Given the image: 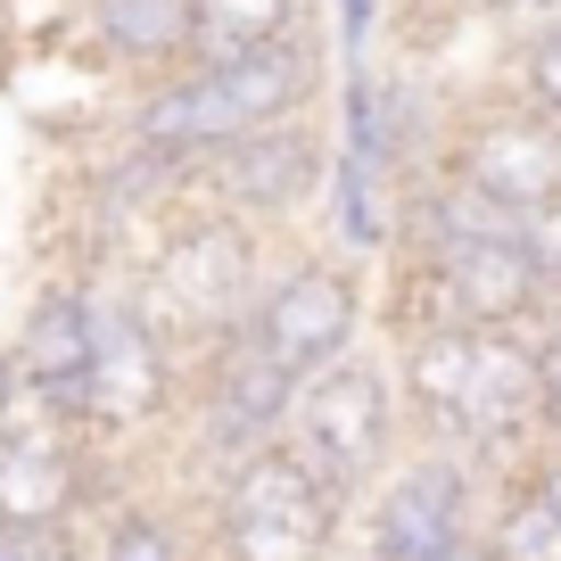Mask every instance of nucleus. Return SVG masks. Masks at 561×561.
Returning a JSON list of instances; mask_svg holds the SVG:
<instances>
[{"mask_svg":"<svg viewBox=\"0 0 561 561\" xmlns=\"http://www.w3.org/2000/svg\"><path fill=\"white\" fill-rule=\"evenodd\" d=\"M339 83V50H331V25H298V34L264 42V50L240 58H191V67L158 75V83H124L116 107V133L124 140H149V149H174V158H207L224 140H248L264 124H289V116H314L331 107Z\"/></svg>","mask_w":561,"mask_h":561,"instance_id":"obj_1","label":"nucleus"},{"mask_svg":"<svg viewBox=\"0 0 561 561\" xmlns=\"http://www.w3.org/2000/svg\"><path fill=\"white\" fill-rule=\"evenodd\" d=\"M264 273H273V231L240 224V215L207 207V198H191V207L165 215L158 240L140 248L133 273H116V280L191 347V364H198L215 339H231L248 314H256Z\"/></svg>","mask_w":561,"mask_h":561,"instance_id":"obj_2","label":"nucleus"},{"mask_svg":"<svg viewBox=\"0 0 561 561\" xmlns=\"http://www.w3.org/2000/svg\"><path fill=\"white\" fill-rule=\"evenodd\" d=\"M545 264L512 240H455V248H388L380 314L388 339L404 331H537L553 314Z\"/></svg>","mask_w":561,"mask_h":561,"instance_id":"obj_3","label":"nucleus"},{"mask_svg":"<svg viewBox=\"0 0 561 561\" xmlns=\"http://www.w3.org/2000/svg\"><path fill=\"white\" fill-rule=\"evenodd\" d=\"M280 446L306 462L314 479H331L347 504H364L380 488V471L404 455V388L397 364L371 347H347L331 364H314L289 397V430Z\"/></svg>","mask_w":561,"mask_h":561,"instance_id":"obj_4","label":"nucleus"},{"mask_svg":"<svg viewBox=\"0 0 561 561\" xmlns=\"http://www.w3.org/2000/svg\"><path fill=\"white\" fill-rule=\"evenodd\" d=\"M289 397H298V371L280 364V355H264L248 339V322L231 339H215L191 364V388H182V462H191L198 488H224L240 462L280 446Z\"/></svg>","mask_w":561,"mask_h":561,"instance_id":"obj_5","label":"nucleus"},{"mask_svg":"<svg viewBox=\"0 0 561 561\" xmlns=\"http://www.w3.org/2000/svg\"><path fill=\"white\" fill-rule=\"evenodd\" d=\"M207 528L215 561H339L347 495L314 479L289 446H264L224 488H207Z\"/></svg>","mask_w":561,"mask_h":561,"instance_id":"obj_6","label":"nucleus"},{"mask_svg":"<svg viewBox=\"0 0 561 561\" xmlns=\"http://www.w3.org/2000/svg\"><path fill=\"white\" fill-rule=\"evenodd\" d=\"M371 314H380L371 264L339 256V248H289V256L273 248V273H264V289H256L248 339H256L264 355H280V364L306 380L314 364L364 347Z\"/></svg>","mask_w":561,"mask_h":561,"instance_id":"obj_7","label":"nucleus"},{"mask_svg":"<svg viewBox=\"0 0 561 561\" xmlns=\"http://www.w3.org/2000/svg\"><path fill=\"white\" fill-rule=\"evenodd\" d=\"M182 388H191V347H182V339L165 331L124 280H100L83 430L100 446H116V438H133V430H149V421L182 413Z\"/></svg>","mask_w":561,"mask_h":561,"instance_id":"obj_8","label":"nucleus"},{"mask_svg":"<svg viewBox=\"0 0 561 561\" xmlns=\"http://www.w3.org/2000/svg\"><path fill=\"white\" fill-rule=\"evenodd\" d=\"M331 107H314V116H289V124H264V133L248 140H224V149H207V158L191 165V198H207V207L240 215V224L256 231H289L306 224V215L322 207V182H331Z\"/></svg>","mask_w":561,"mask_h":561,"instance_id":"obj_9","label":"nucleus"},{"mask_svg":"<svg viewBox=\"0 0 561 561\" xmlns=\"http://www.w3.org/2000/svg\"><path fill=\"white\" fill-rule=\"evenodd\" d=\"M495 479L471 455L421 438L413 455H397L380 471V488L364 495V561H430L446 545L479 537V512H488Z\"/></svg>","mask_w":561,"mask_h":561,"instance_id":"obj_10","label":"nucleus"},{"mask_svg":"<svg viewBox=\"0 0 561 561\" xmlns=\"http://www.w3.org/2000/svg\"><path fill=\"white\" fill-rule=\"evenodd\" d=\"M446 165L462 182H479L488 198H504L512 215L561 198V116L495 91L488 107H455V133H446Z\"/></svg>","mask_w":561,"mask_h":561,"instance_id":"obj_11","label":"nucleus"},{"mask_svg":"<svg viewBox=\"0 0 561 561\" xmlns=\"http://www.w3.org/2000/svg\"><path fill=\"white\" fill-rule=\"evenodd\" d=\"M91 430L67 413H42L34 397H18L9 430H0V520H75L100 488L91 471Z\"/></svg>","mask_w":561,"mask_h":561,"instance_id":"obj_12","label":"nucleus"},{"mask_svg":"<svg viewBox=\"0 0 561 561\" xmlns=\"http://www.w3.org/2000/svg\"><path fill=\"white\" fill-rule=\"evenodd\" d=\"M91 322H100V273H50L34 289V306L18 314V380L42 413L83 421V388H91Z\"/></svg>","mask_w":561,"mask_h":561,"instance_id":"obj_13","label":"nucleus"},{"mask_svg":"<svg viewBox=\"0 0 561 561\" xmlns=\"http://www.w3.org/2000/svg\"><path fill=\"white\" fill-rule=\"evenodd\" d=\"M75 9H83L91 58L124 83H158V75L191 67L198 0H75Z\"/></svg>","mask_w":561,"mask_h":561,"instance_id":"obj_14","label":"nucleus"},{"mask_svg":"<svg viewBox=\"0 0 561 561\" xmlns=\"http://www.w3.org/2000/svg\"><path fill=\"white\" fill-rule=\"evenodd\" d=\"M479 545H488V561H561V512L537 488V471H512L488 488Z\"/></svg>","mask_w":561,"mask_h":561,"instance_id":"obj_15","label":"nucleus"},{"mask_svg":"<svg viewBox=\"0 0 561 561\" xmlns=\"http://www.w3.org/2000/svg\"><path fill=\"white\" fill-rule=\"evenodd\" d=\"M322 18V0H198V42L191 58H240L264 50V42L298 34V25Z\"/></svg>","mask_w":561,"mask_h":561,"instance_id":"obj_16","label":"nucleus"},{"mask_svg":"<svg viewBox=\"0 0 561 561\" xmlns=\"http://www.w3.org/2000/svg\"><path fill=\"white\" fill-rule=\"evenodd\" d=\"M100 561H182V537H174L165 512L124 504V512H107V528H100Z\"/></svg>","mask_w":561,"mask_h":561,"instance_id":"obj_17","label":"nucleus"},{"mask_svg":"<svg viewBox=\"0 0 561 561\" xmlns=\"http://www.w3.org/2000/svg\"><path fill=\"white\" fill-rule=\"evenodd\" d=\"M504 91L528 107H545V116H561V25L537 42H520V50H504Z\"/></svg>","mask_w":561,"mask_h":561,"instance_id":"obj_18","label":"nucleus"},{"mask_svg":"<svg viewBox=\"0 0 561 561\" xmlns=\"http://www.w3.org/2000/svg\"><path fill=\"white\" fill-rule=\"evenodd\" d=\"M0 561H83L75 520H0Z\"/></svg>","mask_w":561,"mask_h":561,"instance_id":"obj_19","label":"nucleus"},{"mask_svg":"<svg viewBox=\"0 0 561 561\" xmlns=\"http://www.w3.org/2000/svg\"><path fill=\"white\" fill-rule=\"evenodd\" d=\"M371 42H380V0H331V50H339V67H347V58H371Z\"/></svg>","mask_w":561,"mask_h":561,"instance_id":"obj_20","label":"nucleus"},{"mask_svg":"<svg viewBox=\"0 0 561 561\" xmlns=\"http://www.w3.org/2000/svg\"><path fill=\"white\" fill-rule=\"evenodd\" d=\"M520 248L545 264V280H553V298H561V198H545V207L520 215Z\"/></svg>","mask_w":561,"mask_h":561,"instance_id":"obj_21","label":"nucleus"},{"mask_svg":"<svg viewBox=\"0 0 561 561\" xmlns=\"http://www.w3.org/2000/svg\"><path fill=\"white\" fill-rule=\"evenodd\" d=\"M537 364H545V446H561V306L537 322Z\"/></svg>","mask_w":561,"mask_h":561,"instance_id":"obj_22","label":"nucleus"},{"mask_svg":"<svg viewBox=\"0 0 561 561\" xmlns=\"http://www.w3.org/2000/svg\"><path fill=\"white\" fill-rule=\"evenodd\" d=\"M18 397H25V380H18V355L0 347V430H9V413H18Z\"/></svg>","mask_w":561,"mask_h":561,"instance_id":"obj_23","label":"nucleus"},{"mask_svg":"<svg viewBox=\"0 0 561 561\" xmlns=\"http://www.w3.org/2000/svg\"><path fill=\"white\" fill-rule=\"evenodd\" d=\"M528 471H537V488H545V495H553V512H561V446H545V455H537V462H528Z\"/></svg>","mask_w":561,"mask_h":561,"instance_id":"obj_24","label":"nucleus"},{"mask_svg":"<svg viewBox=\"0 0 561 561\" xmlns=\"http://www.w3.org/2000/svg\"><path fill=\"white\" fill-rule=\"evenodd\" d=\"M430 561H488V545H479V537H462V545H446V553H430Z\"/></svg>","mask_w":561,"mask_h":561,"instance_id":"obj_25","label":"nucleus"}]
</instances>
